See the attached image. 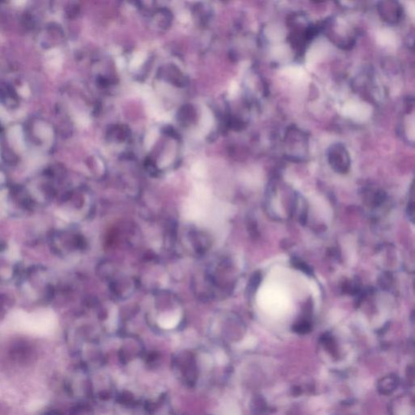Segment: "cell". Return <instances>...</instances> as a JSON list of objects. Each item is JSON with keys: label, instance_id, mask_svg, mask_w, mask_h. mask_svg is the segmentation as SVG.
<instances>
[{"label": "cell", "instance_id": "3", "mask_svg": "<svg viewBox=\"0 0 415 415\" xmlns=\"http://www.w3.org/2000/svg\"><path fill=\"white\" fill-rule=\"evenodd\" d=\"M378 12L381 18L390 25L399 23L403 15V7L396 1H382L379 2Z\"/></svg>", "mask_w": 415, "mask_h": 415}, {"label": "cell", "instance_id": "5", "mask_svg": "<svg viewBox=\"0 0 415 415\" xmlns=\"http://www.w3.org/2000/svg\"><path fill=\"white\" fill-rule=\"evenodd\" d=\"M0 100L3 103L11 102V105L17 104V96L12 87L8 85H0Z\"/></svg>", "mask_w": 415, "mask_h": 415}, {"label": "cell", "instance_id": "9", "mask_svg": "<svg viewBox=\"0 0 415 415\" xmlns=\"http://www.w3.org/2000/svg\"><path fill=\"white\" fill-rule=\"evenodd\" d=\"M260 280H261L260 273H256L254 275H252L251 282H250V288L252 291L257 289L258 285H260Z\"/></svg>", "mask_w": 415, "mask_h": 415}, {"label": "cell", "instance_id": "10", "mask_svg": "<svg viewBox=\"0 0 415 415\" xmlns=\"http://www.w3.org/2000/svg\"><path fill=\"white\" fill-rule=\"evenodd\" d=\"M409 217L412 218L411 221H414V201H411L408 204V209H407Z\"/></svg>", "mask_w": 415, "mask_h": 415}, {"label": "cell", "instance_id": "8", "mask_svg": "<svg viewBox=\"0 0 415 415\" xmlns=\"http://www.w3.org/2000/svg\"><path fill=\"white\" fill-rule=\"evenodd\" d=\"M292 264L294 267L299 269V270H302L305 274H308V275L312 274L311 269L305 262L302 261L301 260H299V259H293Z\"/></svg>", "mask_w": 415, "mask_h": 415}, {"label": "cell", "instance_id": "4", "mask_svg": "<svg viewBox=\"0 0 415 415\" xmlns=\"http://www.w3.org/2000/svg\"><path fill=\"white\" fill-rule=\"evenodd\" d=\"M398 383L399 380L397 376L389 375L381 379L378 383V389L381 394H390L397 388Z\"/></svg>", "mask_w": 415, "mask_h": 415}, {"label": "cell", "instance_id": "1", "mask_svg": "<svg viewBox=\"0 0 415 415\" xmlns=\"http://www.w3.org/2000/svg\"><path fill=\"white\" fill-rule=\"evenodd\" d=\"M308 137L303 131L294 129L287 132L285 138L286 153L290 157L299 159L308 153Z\"/></svg>", "mask_w": 415, "mask_h": 415}, {"label": "cell", "instance_id": "6", "mask_svg": "<svg viewBox=\"0 0 415 415\" xmlns=\"http://www.w3.org/2000/svg\"><path fill=\"white\" fill-rule=\"evenodd\" d=\"M2 155L5 162L7 163H11L13 165L17 162V158L15 153L11 150V148H7V146L2 147Z\"/></svg>", "mask_w": 415, "mask_h": 415}, {"label": "cell", "instance_id": "7", "mask_svg": "<svg viewBox=\"0 0 415 415\" xmlns=\"http://www.w3.org/2000/svg\"><path fill=\"white\" fill-rule=\"evenodd\" d=\"M311 329V325L308 320H302L298 324H295L293 327L294 332L300 333V334H305V333H309Z\"/></svg>", "mask_w": 415, "mask_h": 415}, {"label": "cell", "instance_id": "2", "mask_svg": "<svg viewBox=\"0 0 415 415\" xmlns=\"http://www.w3.org/2000/svg\"><path fill=\"white\" fill-rule=\"evenodd\" d=\"M328 161L330 167L337 173H346L350 167V157L344 144L336 143L329 147Z\"/></svg>", "mask_w": 415, "mask_h": 415}]
</instances>
